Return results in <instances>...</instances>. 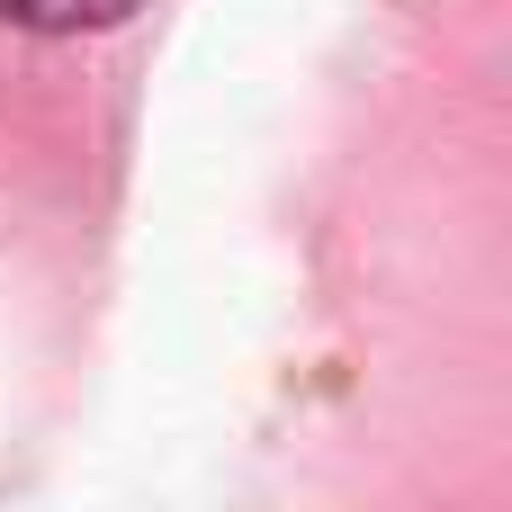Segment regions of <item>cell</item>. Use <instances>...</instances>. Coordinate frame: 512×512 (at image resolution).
<instances>
[{
	"instance_id": "obj_1",
	"label": "cell",
	"mask_w": 512,
	"mask_h": 512,
	"mask_svg": "<svg viewBox=\"0 0 512 512\" xmlns=\"http://www.w3.org/2000/svg\"><path fill=\"white\" fill-rule=\"evenodd\" d=\"M144 0H0L9 27H36V36H81V27H117L135 18Z\"/></svg>"
}]
</instances>
